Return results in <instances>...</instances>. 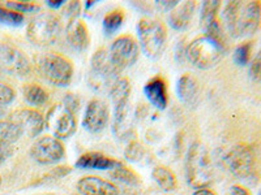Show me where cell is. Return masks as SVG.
Returning <instances> with one entry per match:
<instances>
[{"mask_svg": "<svg viewBox=\"0 0 261 195\" xmlns=\"http://www.w3.org/2000/svg\"><path fill=\"white\" fill-rule=\"evenodd\" d=\"M184 169L188 185L193 189L208 187L211 185L213 178L211 157L208 150L200 142H193L188 148Z\"/></svg>", "mask_w": 261, "mask_h": 195, "instance_id": "1", "label": "cell"}, {"mask_svg": "<svg viewBox=\"0 0 261 195\" xmlns=\"http://www.w3.org/2000/svg\"><path fill=\"white\" fill-rule=\"evenodd\" d=\"M226 47L218 45L208 36L197 37L186 48V59L196 68L211 69L222 60Z\"/></svg>", "mask_w": 261, "mask_h": 195, "instance_id": "2", "label": "cell"}, {"mask_svg": "<svg viewBox=\"0 0 261 195\" xmlns=\"http://www.w3.org/2000/svg\"><path fill=\"white\" fill-rule=\"evenodd\" d=\"M137 37L144 55L151 60H157L166 47L167 30L161 21L143 18L137 24Z\"/></svg>", "mask_w": 261, "mask_h": 195, "instance_id": "3", "label": "cell"}, {"mask_svg": "<svg viewBox=\"0 0 261 195\" xmlns=\"http://www.w3.org/2000/svg\"><path fill=\"white\" fill-rule=\"evenodd\" d=\"M63 31L62 21L54 13H39L28 25L27 37L30 43L38 47L55 45Z\"/></svg>", "mask_w": 261, "mask_h": 195, "instance_id": "4", "label": "cell"}, {"mask_svg": "<svg viewBox=\"0 0 261 195\" xmlns=\"http://www.w3.org/2000/svg\"><path fill=\"white\" fill-rule=\"evenodd\" d=\"M38 68L42 77L58 87H67L73 78V65L71 60L58 53H47L41 57Z\"/></svg>", "mask_w": 261, "mask_h": 195, "instance_id": "5", "label": "cell"}, {"mask_svg": "<svg viewBox=\"0 0 261 195\" xmlns=\"http://www.w3.org/2000/svg\"><path fill=\"white\" fill-rule=\"evenodd\" d=\"M130 95V83L125 77H119L111 85L110 96L114 104L113 130L116 136H122L128 115V102Z\"/></svg>", "mask_w": 261, "mask_h": 195, "instance_id": "6", "label": "cell"}, {"mask_svg": "<svg viewBox=\"0 0 261 195\" xmlns=\"http://www.w3.org/2000/svg\"><path fill=\"white\" fill-rule=\"evenodd\" d=\"M45 125L53 133V137L62 141V139H68L73 136L77 127V121H76L74 113L67 110L63 104H55L47 112Z\"/></svg>", "mask_w": 261, "mask_h": 195, "instance_id": "7", "label": "cell"}, {"mask_svg": "<svg viewBox=\"0 0 261 195\" xmlns=\"http://www.w3.org/2000/svg\"><path fill=\"white\" fill-rule=\"evenodd\" d=\"M30 156L38 164L51 166L64 159L65 150L62 141L53 136H46L33 143L30 148Z\"/></svg>", "mask_w": 261, "mask_h": 195, "instance_id": "8", "label": "cell"}, {"mask_svg": "<svg viewBox=\"0 0 261 195\" xmlns=\"http://www.w3.org/2000/svg\"><path fill=\"white\" fill-rule=\"evenodd\" d=\"M30 61L25 53L13 46L0 43V73L25 77L30 73Z\"/></svg>", "mask_w": 261, "mask_h": 195, "instance_id": "9", "label": "cell"}, {"mask_svg": "<svg viewBox=\"0 0 261 195\" xmlns=\"http://www.w3.org/2000/svg\"><path fill=\"white\" fill-rule=\"evenodd\" d=\"M228 171L238 178H247L255 169V154L247 145H238L232 148L226 157Z\"/></svg>", "mask_w": 261, "mask_h": 195, "instance_id": "10", "label": "cell"}, {"mask_svg": "<svg viewBox=\"0 0 261 195\" xmlns=\"http://www.w3.org/2000/svg\"><path fill=\"white\" fill-rule=\"evenodd\" d=\"M139 45L130 36L119 37L111 45L110 57L119 72L134 65L139 59Z\"/></svg>", "mask_w": 261, "mask_h": 195, "instance_id": "11", "label": "cell"}, {"mask_svg": "<svg viewBox=\"0 0 261 195\" xmlns=\"http://www.w3.org/2000/svg\"><path fill=\"white\" fill-rule=\"evenodd\" d=\"M110 111L109 107L101 99H93L88 103L83 117L84 129L90 133H99L109 124Z\"/></svg>", "mask_w": 261, "mask_h": 195, "instance_id": "12", "label": "cell"}, {"mask_svg": "<svg viewBox=\"0 0 261 195\" xmlns=\"http://www.w3.org/2000/svg\"><path fill=\"white\" fill-rule=\"evenodd\" d=\"M261 25V2L242 3L238 15V38L253 36Z\"/></svg>", "mask_w": 261, "mask_h": 195, "instance_id": "13", "label": "cell"}, {"mask_svg": "<svg viewBox=\"0 0 261 195\" xmlns=\"http://www.w3.org/2000/svg\"><path fill=\"white\" fill-rule=\"evenodd\" d=\"M9 121L20 127L22 134H28L32 138L41 134L42 130L46 126L43 116L38 111L32 110V108H22V110L16 111L12 113Z\"/></svg>", "mask_w": 261, "mask_h": 195, "instance_id": "14", "label": "cell"}, {"mask_svg": "<svg viewBox=\"0 0 261 195\" xmlns=\"http://www.w3.org/2000/svg\"><path fill=\"white\" fill-rule=\"evenodd\" d=\"M77 190L81 195H118V187L99 177H84L77 182Z\"/></svg>", "mask_w": 261, "mask_h": 195, "instance_id": "15", "label": "cell"}, {"mask_svg": "<svg viewBox=\"0 0 261 195\" xmlns=\"http://www.w3.org/2000/svg\"><path fill=\"white\" fill-rule=\"evenodd\" d=\"M65 37L68 41V45L74 50L84 51L88 48L90 43V37L88 27L84 24V21L74 18L69 20L67 29H65Z\"/></svg>", "mask_w": 261, "mask_h": 195, "instance_id": "16", "label": "cell"}, {"mask_svg": "<svg viewBox=\"0 0 261 195\" xmlns=\"http://www.w3.org/2000/svg\"><path fill=\"white\" fill-rule=\"evenodd\" d=\"M144 94L151 106H154L157 110H165L167 107L169 98H167L166 82L163 78L154 77L146 82V85L144 86Z\"/></svg>", "mask_w": 261, "mask_h": 195, "instance_id": "17", "label": "cell"}, {"mask_svg": "<svg viewBox=\"0 0 261 195\" xmlns=\"http://www.w3.org/2000/svg\"><path fill=\"white\" fill-rule=\"evenodd\" d=\"M76 168L80 169H99V171H107V169H115L119 166H122V162L107 157L99 152H86L81 155L76 161Z\"/></svg>", "mask_w": 261, "mask_h": 195, "instance_id": "18", "label": "cell"}, {"mask_svg": "<svg viewBox=\"0 0 261 195\" xmlns=\"http://www.w3.org/2000/svg\"><path fill=\"white\" fill-rule=\"evenodd\" d=\"M199 82L191 74H183L176 83V94L179 101L187 106H195L199 99Z\"/></svg>", "mask_w": 261, "mask_h": 195, "instance_id": "19", "label": "cell"}, {"mask_svg": "<svg viewBox=\"0 0 261 195\" xmlns=\"http://www.w3.org/2000/svg\"><path fill=\"white\" fill-rule=\"evenodd\" d=\"M196 3L195 2H184L179 3L169 16V25L175 30H184L190 25L193 17Z\"/></svg>", "mask_w": 261, "mask_h": 195, "instance_id": "20", "label": "cell"}, {"mask_svg": "<svg viewBox=\"0 0 261 195\" xmlns=\"http://www.w3.org/2000/svg\"><path fill=\"white\" fill-rule=\"evenodd\" d=\"M92 69L95 74L103 78H111V76H115L119 73L113 60H111L110 52H107L103 48L95 51L94 55H93Z\"/></svg>", "mask_w": 261, "mask_h": 195, "instance_id": "21", "label": "cell"}, {"mask_svg": "<svg viewBox=\"0 0 261 195\" xmlns=\"http://www.w3.org/2000/svg\"><path fill=\"white\" fill-rule=\"evenodd\" d=\"M22 95L28 104L34 107L45 106L48 102V94L43 87L36 83H28L22 87Z\"/></svg>", "mask_w": 261, "mask_h": 195, "instance_id": "22", "label": "cell"}, {"mask_svg": "<svg viewBox=\"0 0 261 195\" xmlns=\"http://www.w3.org/2000/svg\"><path fill=\"white\" fill-rule=\"evenodd\" d=\"M151 177L163 191H172L176 189V177L167 167L158 166L151 172Z\"/></svg>", "mask_w": 261, "mask_h": 195, "instance_id": "23", "label": "cell"}, {"mask_svg": "<svg viewBox=\"0 0 261 195\" xmlns=\"http://www.w3.org/2000/svg\"><path fill=\"white\" fill-rule=\"evenodd\" d=\"M242 2H228L223 9V22L227 32L232 38H238V15Z\"/></svg>", "mask_w": 261, "mask_h": 195, "instance_id": "24", "label": "cell"}, {"mask_svg": "<svg viewBox=\"0 0 261 195\" xmlns=\"http://www.w3.org/2000/svg\"><path fill=\"white\" fill-rule=\"evenodd\" d=\"M111 177H113L114 181L119 183V185H122V186L127 187L129 190L134 189H139L140 186V180L139 176L132 172L130 169L125 168L123 166H119L118 168L113 169L111 172Z\"/></svg>", "mask_w": 261, "mask_h": 195, "instance_id": "25", "label": "cell"}, {"mask_svg": "<svg viewBox=\"0 0 261 195\" xmlns=\"http://www.w3.org/2000/svg\"><path fill=\"white\" fill-rule=\"evenodd\" d=\"M123 21H124V12L122 9H114L107 13L102 21V26L106 36H113L114 32L118 31L123 25Z\"/></svg>", "mask_w": 261, "mask_h": 195, "instance_id": "26", "label": "cell"}, {"mask_svg": "<svg viewBox=\"0 0 261 195\" xmlns=\"http://www.w3.org/2000/svg\"><path fill=\"white\" fill-rule=\"evenodd\" d=\"M21 136H22V132L13 122L0 120V143L12 145V143L17 142Z\"/></svg>", "mask_w": 261, "mask_h": 195, "instance_id": "27", "label": "cell"}, {"mask_svg": "<svg viewBox=\"0 0 261 195\" xmlns=\"http://www.w3.org/2000/svg\"><path fill=\"white\" fill-rule=\"evenodd\" d=\"M221 2L217 0H211V2H204L201 7V12H200V22L204 29L209 26L212 22L217 21V13L220 11Z\"/></svg>", "mask_w": 261, "mask_h": 195, "instance_id": "28", "label": "cell"}, {"mask_svg": "<svg viewBox=\"0 0 261 195\" xmlns=\"http://www.w3.org/2000/svg\"><path fill=\"white\" fill-rule=\"evenodd\" d=\"M24 20V15L15 12L6 7H0V24L8 25V26H20L22 25Z\"/></svg>", "mask_w": 261, "mask_h": 195, "instance_id": "29", "label": "cell"}, {"mask_svg": "<svg viewBox=\"0 0 261 195\" xmlns=\"http://www.w3.org/2000/svg\"><path fill=\"white\" fill-rule=\"evenodd\" d=\"M251 43H243V45L238 46L237 50L234 52V61L237 65H241V67H244V65L248 64L249 57H251Z\"/></svg>", "mask_w": 261, "mask_h": 195, "instance_id": "30", "label": "cell"}, {"mask_svg": "<svg viewBox=\"0 0 261 195\" xmlns=\"http://www.w3.org/2000/svg\"><path fill=\"white\" fill-rule=\"evenodd\" d=\"M144 147L139 142H130L124 151V156L128 161H140L144 156Z\"/></svg>", "mask_w": 261, "mask_h": 195, "instance_id": "31", "label": "cell"}, {"mask_svg": "<svg viewBox=\"0 0 261 195\" xmlns=\"http://www.w3.org/2000/svg\"><path fill=\"white\" fill-rule=\"evenodd\" d=\"M7 8L12 9L15 12L18 13H33V12H38L39 6L33 3H24V2H20V3H7Z\"/></svg>", "mask_w": 261, "mask_h": 195, "instance_id": "32", "label": "cell"}, {"mask_svg": "<svg viewBox=\"0 0 261 195\" xmlns=\"http://www.w3.org/2000/svg\"><path fill=\"white\" fill-rule=\"evenodd\" d=\"M15 101V91L11 86L0 82V106H8Z\"/></svg>", "mask_w": 261, "mask_h": 195, "instance_id": "33", "label": "cell"}, {"mask_svg": "<svg viewBox=\"0 0 261 195\" xmlns=\"http://www.w3.org/2000/svg\"><path fill=\"white\" fill-rule=\"evenodd\" d=\"M249 74L257 82H261V50L258 51L257 55L253 57L249 65Z\"/></svg>", "mask_w": 261, "mask_h": 195, "instance_id": "34", "label": "cell"}, {"mask_svg": "<svg viewBox=\"0 0 261 195\" xmlns=\"http://www.w3.org/2000/svg\"><path fill=\"white\" fill-rule=\"evenodd\" d=\"M62 104L67 110L71 111L72 113H76L79 108H80V99L74 94H67L64 96V99H63Z\"/></svg>", "mask_w": 261, "mask_h": 195, "instance_id": "35", "label": "cell"}, {"mask_svg": "<svg viewBox=\"0 0 261 195\" xmlns=\"http://www.w3.org/2000/svg\"><path fill=\"white\" fill-rule=\"evenodd\" d=\"M81 12V4L79 2H71L69 4H67L64 9V15L68 16L69 20H74L77 18Z\"/></svg>", "mask_w": 261, "mask_h": 195, "instance_id": "36", "label": "cell"}, {"mask_svg": "<svg viewBox=\"0 0 261 195\" xmlns=\"http://www.w3.org/2000/svg\"><path fill=\"white\" fill-rule=\"evenodd\" d=\"M179 2L176 0H158L155 2V7L160 9L161 12H171L178 7Z\"/></svg>", "mask_w": 261, "mask_h": 195, "instance_id": "37", "label": "cell"}, {"mask_svg": "<svg viewBox=\"0 0 261 195\" xmlns=\"http://www.w3.org/2000/svg\"><path fill=\"white\" fill-rule=\"evenodd\" d=\"M13 154V147L12 145H4V143H0V166L6 161L8 157L12 156Z\"/></svg>", "mask_w": 261, "mask_h": 195, "instance_id": "38", "label": "cell"}, {"mask_svg": "<svg viewBox=\"0 0 261 195\" xmlns=\"http://www.w3.org/2000/svg\"><path fill=\"white\" fill-rule=\"evenodd\" d=\"M230 195H249V191L243 186H239V185H234V186L230 189Z\"/></svg>", "mask_w": 261, "mask_h": 195, "instance_id": "39", "label": "cell"}, {"mask_svg": "<svg viewBox=\"0 0 261 195\" xmlns=\"http://www.w3.org/2000/svg\"><path fill=\"white\" fill-rule=\"evenodd\" d=\"M65 4L64 0H47V6L51 9H59Z\"/></svg>", "mask_w": 261, "mask_h": 195, "instance_id": "40", "label": "cell"}, {"mask_svg": "<svg viewBox=\"0 0 261 195\" xmlns=\"http://www.w3.org/2000/svg\"><path fill=\"white\" fill-rule=\"evenodd\" d=\"M192 195H216V192L212 191L208 187H201V189H197L193 191Z\"/></svg>", "mask_w": 261, "mask_h": 195, "instance_id": "41", "label": "cell"}, {"mask_svg": "<svg viewBox=\"0 0 261 195\" xmlns=\"http://www.w3.org/2000/svg\"><path fill=\"white\" fill-rule=\"evenodd\" d=\"M6 116V110H4L3 106H0V118Z\"/></svg>", "mask_w": 261, "mask_h": 195, "instance_id": "42", "label": "cell"}, {"mask_svg": "<svg viewBox=\"0 0 261 195\" xmlns=\"http://www.w3.org/2000/svg\"><path fill=\"white\" fill-rule=\"evenodd\" d=\"M0 186H2V177H0Z\"/></svg>", "mask_w": 261, "mask_h": 195, "instance_id": "43", "label": "cell"}, {"mask_svg": "<svg viewBox=\"0 0 261 195\" xmlns=\"http://www.w3.org/2000/svg\"><path fill=\"white\" fill-rule=\"evenodd\" d=\"M260 195H261V192H260Z\"/></svg>", "mask_w": 261, "mask_h": 195, "instance_id": "44", "label": "cell"}]
</instances>
